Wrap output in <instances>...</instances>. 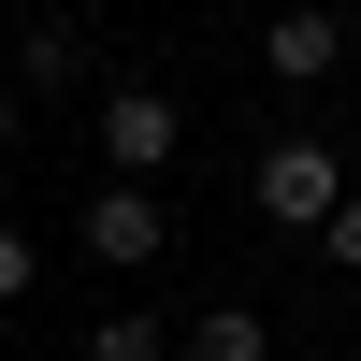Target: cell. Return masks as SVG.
<instances>
[{
	"label": "cell",
	"instance_id": "cell-11",
	"mask_svg": "<svg viewBox=\"0 0 361 361\" xmlns=\"http://www.w3.org/2000/svg\"><path fill=\"white\" fill-rule=\"evenodd\" d=\"M347 58H361V29H347Z\"/></svg>",
	"mask_w": 361,
	"mask_h": 361
},
{
	"label": "cell",
	"instance_id": "cell-3",
	"mask_svg": "<svg viewBox=\"0 0 361 361\" xmlns=\"http://www.w3.org/2000/svg\"><path fill=\"white\" fill-rule=\"evenodd\" d=\"M173 145H188V116H173V87H102V173H130V188H159L173 173Z\"/></svg>",
	"mask_w": 361,
	"mask_h": 361
},
{
	"label": "cell",
	"instance_id": "cell-9",
	"mask_svg": "<svg viewBox=\"0 0 361 361\" xmlns=\"http://www.w3.org/2000/svg\"><path fill=\"white\" fill-rule=\"evenodd\" d=\"M318 260H333V275H361V188L333 202V217H318Z\"/></svg>",
	"mask_w": 361,
	"mask_h": 361
},
{
	"label": "cell",
	"instance_id": "cell-7",
	"mask_svg": "<svg viewBox=\"0 0 361 361\" xmlns=\"http://www.w3.org/2000/svg\"><path fill=\"white\" fill-rule=\"evenodd\" d=\"M87 361H173V318H102Z\"/></svg>",
	"mask_w": 361,
	"mask_h": 361
},
{
	"label": "cell",
	"instance_id": "cell-10",
	"mask_svg": "<svg viewBox=\"0 0 361 361\" xmlns=\"http://www.w3.org/2000/svg\"><path fill=\"white\" fill-rule=\"evenodd\" d=\"M15 145H29V102H15V87H0V159H15Z\"/></svg>",
	"mask_w": 361,
	"mask_h": 361
},
{
	"label": "cell",
	"instance_id": "cell-5",
	"mask_svg": "<svg viewBox=\"0 0 361 361\" xmlns=\"http://www.w3.org/2000/svg\"><path fill=\"white\" fill-rule=\"evenodd\" d=\"M87 58H102V44H87V29L58 15V0H44V15H29V44H15V73H0V87H15L29 116H58V102L87 87Z\"/></svg>",
	"mask_w": 361,
	"mask_h": 361
},
{
	"label": "cell",
	"instance_id": "cell-2",
	"mask_svg": "<svg viewBox=\"0 0 361 361\" xmlns=\"http://www.w3.org/2000/svg\"><path fill=\"white\" fill-rule=\"evenodd\" d=\"M246 202H260V217H275V231H318V217H333V202H347V159H333V145H318V130H275V145H260V159H246Z\"/></svg>",
	"mask_w": 361,
	"mask_h": 361
},
{
	"label": "cell",
	"instance_id": "cell-1",
	"mask_svg": "<svg viewBox=\"0 0 361 361\" xmlns=\"http://www.w3.org/2000/svg\"><path fill=\"white\" fill-rule=\"evenodd\" d=\"M73 246L102 260V275H145V260H173V202L130 188V173H102V188L73 202Z\"/></svg>",
	"mask_w": 361,
	"mask_h": 361
},
{
	"label": "cell",
	"instance_id": "cell-4",
	"mask_svg": "<svg viewBox=\"0 0 361 361\" xmlns=\"http://www.w3.org/2000/svg\"><path fill=\"white\" fill-rule=\"evenodd\" d=\"M260 73H275L289 102H318V87L347 73V15H333V0H289V15L260 29Z\"/></svg>",
	"mask_w": 361,
	"mask_h": 361
},
{
	"label": "cell",
	"instance_id": "cell-6",
	"mask_svg": "<svg viewBox=\"0 0 361 361\" xmlns=\"http://www.w3.org/2000/svg\"><path fill=\"white\" fill-rule=\"evenodd\" d=\"M188 361H275L260 304H188Z\"/></svg>",
	"mask_w": 361,
	"mask_h": 361
},
{
	"label": "cell",
	"instance_id": "cell-8",
	"mask_svg": "<svg viewBox=\"0 0 361 361\" xmlns=\"http://www.w3.org/2000/svg\"><path fill=\"white\" fill-rule=\"evenodd\" d=\"M29 289H44V246H29L15 217H0V304H29Z\"/></svg>",
	"mask_w": 361,
	"mask_h": 361
}]
</instances>
